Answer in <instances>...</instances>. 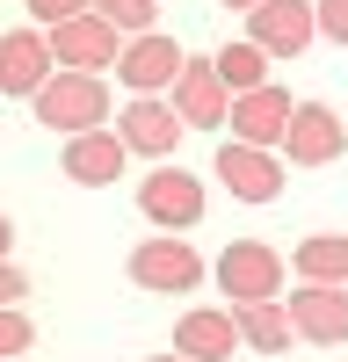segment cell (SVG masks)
<instances>
[{"label":"cell","instance_id":"18","mask_svg":"<svg viewBox=\"0 0 348 362\" xmlns=\"http://www.w3.org/2000/svg\"><path fill=\"white\" fill-rule=\"evenodd\" d=\"M290 268H298L305 283H341V290H348V232H312V239H298Z\"/></svg>","mask_w":348,"mask_h":362},{"label":"cell","instance_id":"14","mask_svg":"<svg viewBox=\"0 0 348 362\" xmlns=\"http://www.w3.org/2000/svg\"><path fill=\"white\" fill-rule=\"evenodd\" d=\"M290 109H298V102H290L283 87L261 80V87H247V95H232V138H240V145H269V153H283Z\"/></svg>","mask_w":348,"mask_h":362},{"label":"cell","instance_id":"28","mask_svg":"<svg viewBox=\"0 0 348 362\" xmlns=\"http://www.w3.org/2000/svg\"><path fill=\"white\" fill-rule=\"evenodd\" d=\"M0 362H22V355H0Z\"/></svg>","mask_w":348,"mask_h":362},{"label":"cell","instance_id":"16","mask_svg":"<svg viewBox=\"0 0 348 362\" xmlns=\"http://www.w3.org/2000/svg\"><path fill=\"white\" fill-rule=\"evenodd\" d=\"M131 160V145L116 138V131H80L66 138V181H80V189H109L116 174H124Z\"/></svg>","mask_w":348,"mask_h":362},{"label":"cell","instance_id":"11","mask_svg":"<svg viewBox=\"0 0 348 362\" xmlns=\"http://www.w3.org/2000/svg\"><path fill=\"white\" fill-rule=\"evenodd\" d=\"M283 305H290L298 341H312V348H341L348 341V290L341 283H305V290H290Z\"/></svg>","mask_w":348,"mask_h":362},{"label":"cell","instance_id":"23","mask_svg":"<svg viewBox=\"0 0 348 362\" xmlns=\"http://www.w3.org/2000/svg\"><path fill=\"white\" fill-rule=\"evenodd\" d=\"M312 8H319V37L348 44V0H312Z\"/></svg>","mask_w":348,"mask_h":362},{"label":"cell","instance_id":"15","mask_svg":"<svg viewBox=\"0 0 348 362\" xmlns=\"http://www.w3.org/2000/svg\"><path fill=\"white\" fill-rule=\"evenodd\" d=\"M232 348H247V341H240V319H232V312L196 305V312L174 319V355H189V362H232Z\"/></svg>","mask_w":348,"mask_h":362},{"label":"cell","instance_id":"10","mask_svg":"<svg viewBox=\"0 0 348 362\" xmlns=\"http://www.w3.org/2000/svg\"><path fill=\"white\" fill-rule=\"evenodd\" d=\"M247 37L269 58H298L319 37V8H312V0H261V8L247 15Z\"/></svg>","mask_w":348,"mask_h":362},{"label":"cell","instance_id":"13","mask_svg":"<svg viewBox=\"0 0 348 362\" xmlns=\"http://www.w3.org/2000/svg\"><path fill=\"white\" fill-rule=\"evenodd\" d=\"M174 73H182V44L160 37V29L131 37V44H124V58H116V80H124L131 95H167Z\"/></svg>","mask_w":348,"mask_h":362},{"label":"cell","instance_id":"3","mask_svg":"<svg viewBox=\"0 0 348 362\" xmlns=\"http://www.w3.org/2000/svg\"><path fill=\"white\" fill-rule=\"evenodd\" d=\"M218 290L232 305H261V297H283V254L269 239H232L218 254Z\"/></svg>","mask_w":348,"mask_h":362},{"label":"cell","instance_id":"6","mask_svg":"<svg viewBox=\"0 0 348 362\" xmlns=\"http://www.w3.org/2000/svg\"><path fill=\"white\" fill-rule=\"evenodd\" d=\"M182 116H174V102H160V95H131L124 109H116V138L131 145L138 160H174L182 153Z\"/></svg>","mask_w":348,"mask_h":362},{"label":"cell","instance_id":"27","mask_svg":"<svg viewBox=\"0 0 348 362\" xmlns=\"http://www.w3.org/2000/svg\"><path fill=\"white\" fill-rule=\"evenodd\" d=\"M153 362H189V355H153Z\"/></svg>","mask_w":348,"mask_h":362},{"label":"cell","instance_id":"25","mask_svg":"<svg viewBox=\"0 0 348 362\" xmlns=\"http://www.w3.org/2000/svg\"><path fill=\"white\" fill-rule=\"evenodd\" d=\"M8 247H15V225H8V210H0V261H8Z\"/></svg>","mask_w":348,"mask_h":362},{"label":"cell","instance_id":"19","mask_svg":"<svg viewBox=\"0 0 348 362\" xmlns=\"http://www.w3.org/2000/svg\"><path fill=\"white\" fill-rule=\"evenodd\" d=\"M218 80L232 87V95H247V87H261V80H269V51H261L254 37L225 44V51H218Z\"/></svg>","mask_w":348,"mask_h":362},{"label":"cell","instance_id":"20","mask_svg":"<svg viewBox=\"0 0 348 362\" xmlns=\"http://www.w3.org/2000/svg\"><path fill=\"white\" fill-rule=\"evenodd\" d=\"M95 15L116 22L124 37H145V29H160V0H95Z\"/></svg>","mask_w":348,"mask_h":362},{"label":"cell","instance_id":"4","mask_svg":"<svg viewBox=\"0 0 348 362\" xmlns=\"http://www.w3.org/2000/svg\"><path fill=\"white\" fill-rule=\"evenodd\" d=\"M44 37H51V58H58V66H73V73H109L116 58H124V44H131L124 29L102 22L95 8L73 15V22H58V29H44Z\"/></svg>","mask_w":348,"mask_h":362},{"label":"cell","instance_id":"17","mask_svg":"<svg viewBox=\"0 0 348 362\" xmlns=\"http://www.w3.org/2000/svg\"><path fill=\"white\" fill-rule=\"evenodd\" d=\"M232 319H240V341L254 348V355H283L290 348V305L283 297H261V305H232Z\"/></svg>","mask_w":348,"mask_h":362},{"label":"cell","instance_id":"12","mask_svg":"<svg viewBox=\"0 0 348 362\" xmlns=\"http://www.w3.org/2000/svg\"><path fill=\"white\" fill-rule=\"evenodd\" d=\"M58 73V58H51V37L37 22L29 29H8L0 37V95H22V102H37V87Z\"/></svg>","mask_w":348,"mask_h":362},{"label":"cell","instance_id":"24","mask_svg":"<svg viewBox=\"0 0 348 362\" xmlns=\"http://www.w3.org/2000/svg\"><path fill=\"white\" fill-rule=\"evenodd\" d=\"M22 297H29V276L15 261H0V305H22Z\"/></svg>","mask_w":348,"mask_h":362},{"label":"cell","instance_id":"2","mask_svg":"<svg viewBox=\"0 0 348 362\" xmlns=\"http://www.w3.org/2000/svg\"><path fill=\"white\" fill-rule=\"evenodd\" d=\"M131 283H138V290H160V297H182V290L203 283V254L189 247L182 232L138 239V247H131Z\"/></svg>","mask_w":348,"mask_h":362},{"label":"cell","instance_id":"9","mask_svg":"<svg viewBox=\"0 0 348 362\" xmlns=\"http://www.w3.org/2000/svg\"><path fill=\"white\" fill-rule=\"evenodd\" d=\"M211 174H218L240 203H276V196H283V153H269V145H240V138H225Z\"/></svg>","mask_w":348,"mask_h":362},{"label":"cell","instance_id":"7","mask_svg":"<svg viewBox=\"0 0 348 362\" xmlns=\"http://www.w3.org/2000/svg\"><path fill=\"white\" fill-rule=\"evenodd\" d=\"M138 210H145L160 232H189V225L203 218V181H196V174H182L174 160H160L153 174L138 181Z\"/></svg>","mask_w":348,"mask_h":362},{"label":"cell","instance_id":"5","mask_svg":"<svg viewBox=\"0 0 348 362\" xmlns=\"http://www.w3.org/2000/svg\"><path fill=\"white\" fill-rule=\"evenodd\" d=\"M174 116L189 131H225L232 124V87L218 80V58H182V73H174Z\"/></svg>","mask_w":348,"mask_h":362},{"label":"cell","instance_id":"21","mask_svg":"<svg viewBox=\"0 0 348 362\" xmlns=\"http://www.w3.org/2000/svg\"><path fill=\"white\" fill-rule=\"evenodd\" d=\"M29 341H37V326H29L22 305H0V355H22Z\"/></svg>","mask_w":348,"mask_h":362},{"label":"cell","instance_id":"26","mask_svg":"<svg viewBox=\"0 0 348 362\" xmlns=\"http://www.w3.org/2000/svg\"><path fill=\"white\" fill-rule=\"evenodd\" d=\"M225 8H240V15H254V8H261V0H225Z\"/></svg>","mask_w":348,"mask_h":362},{"label":"cell","instance_id":"22","mask_svg":"<svg viewBox=\"0 0 348 362\" xmlns=\"http://www.w3.org/2000/svg\"><path fill=\"white\" fill-rule=\"evenodd\" d=\"M22 8H29V22H37V29H58V22L87 15V8H95V0H22Z\"/></svg>","mask_w":348,"mask_h":362},{"label":"cell","instance_id":"8","mask_svg":"<svg viewBox=\"0 0 348 362\" xmlns=\"http://www.w3.org/2000/svg\"><path fill=\"white\" fill-rule=\"evenodd\" d=\"M348 153V124L327 102H298L290 109V131H283V160L290 167H334Z\"/></svg>","mask_w":348,"mask_h":362},{"label":"cell","instance_id":"1","mask_svg":"<svg viewBox=\"0 0 348 362\" xmlns=\"http://www.w3.org/2000/svg\"><path fill=\"white\" fill-rule=\"evenodd\" d=\"M37 124L44 131H66V138H80V131H102V116H109V87H102V73H73V66H58L44 87H37Z\"/></svg>","mask_w":348,"mask_h":362}]
</instances>
